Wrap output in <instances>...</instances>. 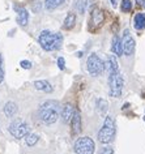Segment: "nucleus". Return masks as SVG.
I'll use <instances>...</instances> for the list:
<instances>
[{"mask_svg":"<svg viewBox=\"0 0 145 154\" xmlns=\"http://www.w3.org/2000/svg\"><path fill=\"white\" fill-rule=\"evenodd\" d=\"M34 88H35L37 90H41V91H45V93H51L52 90H54V88L48 81H46V80H38V81L34 82Z\"/></svg>","mask_w":145,"mask_h":154,"instance_id":"12","label":"nucleus"},{"mask_svg":"<svg viewBox=\"0 0 145 154\" xmlns=\"http://www.w3.org/2000/svg\"><path fill=\"white\" fill-rule=\"evenodd\" d=\"M144 122H145V114H144Z\"/></svg>","mask_w":145,"mask_h":154,"instance_id":"32","label":"nucleus"},{"mask_svg":"<svg viewBox=\"0 0 145 154\" xmlns=\"http://www.w3.org/2000/svg\"><path fill=\"white\" fill-rule=\"evenodd\" d=\"M105 63L97 54H91L86 60V69L90 76H100L105 72Z\"/></svg>","mask_w":145,"mask_h":154,"instance_id":"5","label":"nucleus"},{"mask_svg":"<svg viewBox=\"0 0 145 154\" xmlns=\"http://www.w3.org/2000/svg\"><path fill=\"white\" fill-rule=\"evenodd\" d=\"M103 20H105L103 12H102L100 8H94L91 11V25H94L95 28H98V26H101Z\"/></svg>","mask_w":145,"mask_h":154,"instance_id":"10","label":"nucleus"},{"mask_svg":"<svg viewBox=\"0 0 145 154\" xmlns=\"http://www.w3.org/2000/svg\"><path fill=\"white\" fill-rule=\"evenodd\" d=\"M135 39H133L132 34L129 33L128 29L124 30L123 33V38H122V47H123V52L124 55L131 56L133 52H135Z\"/></svg>","mask_w":145,"mask_h":154,"instance_id":"8","label":"nucleus"},{"mask_svg":"<svg viewBox=\"0 0 145 154\" xmlns=\"http://www.w3.org/2000/svg\"><path fill=\"white\" fill-rule=\"evenodd\" d=\"M76 7L79 8V12L80 13H84V11H85V4H84V0H77V4Z\"/></svg>","mask_w":145,"mask_h":154,"instance_id":"23","label":"nucleus"},{"mask_svg":"<svg viewBox=\"0 0 145 154\" xmlns=\"http://www.w3.org/2000/svg\"><path fill=\"white\" fill-rule=\"evenodd\" d=\"M75 153L76 154H94L95 144L90 137H80L75 142Z\"/></svg>","mask_w":145,"mask_h":154,"instance_id":"6","label":"nucleus"},{"mask_svg":"<svg viewBox=\"0 0 145 154\" xmlns=\"http://www.w3.org/2000/svg\"><path fill=\"white\" fill-rule=\"evenodd\" d=\"M20 65H21V68H24V69H30V68H32V63H30L29 60L20 61Z\"/></svg>","mask_w":145,"mask_h":154,"instance_id":"24","label":"nucleus"},{"mask_svg":"<svg viewBox=\"0 0 145 154\" xmlns=\"http://www.w3.org/2000/svg\"><path fill=\"white\" fill-rule=\"evenodd\" d=\"M38 140H39V136L35 133H28L25 136V142L28 144L29 146H34L38 142Z\"/></svg>","mask_w":145,"mask_h":154,"instance_id":"21","label":"nucleus"},{"mask_svg":"<svg viewBox=\"0 0 145 154\" xmlns=\"http://www.w3.org/2000/svg\"><path fill=\"white\" fill-rule=\"evenodd\" d=\"M115 122L111 116H106L103 125L101 127L100 132H98V141L101 144H110L113 142L114 137H115Z\"/></svg>","mask_w":145,"mask_h":154,"instance_id":"3","label":"nucleus"},{"mask_svg":"<svg viewBox=\"0 0 145 154\" xmlns=\"http://www.w3.org/2000/svg\"><path fill=\"white\" fill-rule=\"evenodd\" d=\"M71 127H72V134H79L81 131V116H80V111L76 110L75 115L71 120Z\"/></svg>","mask_w":145,"mask_h":154,"instance_id":"11","label":"nucleus"},{"mask_svg":"<svg viewBox=\"0 0 145 154\" xmlns=\"http://www.w3.org/2000/svg\"><path fill=\"white\" fill-rule=\"evenodd\" d=\"M75 24H76V14H75L73 12H69V13L67 14L66 20H64L63 28L66 29V30H71V29L75 26Z\"/></svg>","mask_w":145,"mask_h":154,"instance_id":"19","label":"nucleus"},{"mask_svg":"<svg viewBox=\"0 0 145 154\" xmlns=\"http://www.w3.org/2000/svg\"><path fill=\"white\" fill-rule=\"evenodd\" d=\"M17 11V22L21 26H26L29 22V13L25 8H16Z\"/></svg>","mask_w":145,"mask_h":154,"instance_id":"13","label":"nucleus"},{"mask_svg":"<svg viewBox=\"0 0 145 154\" xmlns=\"http://www.w3.org/2000/svg\"><path fill=\"white\" fill-rule=\"evenodd\" d=\"M144 7H145V3H144Z\"/></svg>","mask_w":145,"mask_h":154,"instance_id":"33","label":"nucleus"},{"mask_svg":"<svg viewBox=\"0 0 145 154\" xmlns=\"http://www.w3.org/2000/svg\"><path fill=\"white\" fill-rule=\"evenodd\" d=\"M3 80H4V71H3L2 67H0V84L3 82Z\"/></svg>","mask_w":145,"mask_h":154,"instance_id":"27","label":"nucleus"},{"mask_svg":"<svg viewBox=\"0 0 145 154\" xmlns=\"http://www.w3.org/2000/svg\"><path fill=\"white\" fill-rule=\"evenodd\" d=\"M58 67H59V69H62V71L66 69V60H64V57H59L58 59Z\"/></svg>","mask_w":145,"mask_h":154,"instance_id":"25","label":"nucleus"},{"mask_svg":"<svg viewBox=\"0 0 145 154\" xmlns=\"http://www.w3.org/2000/svg\"><path fill=\"white\" fill-rule=\"evenodd\" d=\"M124 79L120 71L109 73V94L113 98H119L123 91Z\"/></svg>","mask_w":145,"mask_h":154,"instance_id":"4","label":"nucleus"},{"mask_svg":"<svg viewBox=\"0 0 145 154\" xmlns=\"http://www.w3.org/2000/svg\"><path fill=\"white\" fill-rule=\"evenodd\" d=\"M136 2H137V3H139V4H140V5H144L145 0H136Z\"/></svg>","mask_w":145,"mask_h":154,"instance_id":"28","label":"nucleus"},{"mask_svg":"<svg viewBox=\"0 0 145 154\" xmlns=\"http://www.w3.org/2000/svg\"><path fill=\"white\" fill-rule=\"evenodd\" d=\"M95 107H97V112L103 116V115L107 112V110H109V103L103 98H98L97 103H95Z\"/></svg>","mask_w":145,"mask_h":154,"instance_id":"18","label":"nucleus"},{"mask_svg":"<svg viewBox=\"0 0 145 154\" xmlns=\"http://www.w3.org/2000/svg\"><path fill=\"white\" fill-rule=\"evenodd\" d=\"M77 56H79V57H81V56H82V52H81V51L77 52Z\"/></svg>","mask_w":145,"mask_h":154,"instance_id":"31","label":"nucleus"},{"mask_svg":"<svg viewBox=\"0 0 145 154\" xmlns=\"http://www.w3.org/2000/svg\"><path fill=\"white\" fill-rule=\"evenodd\" d=\"M17 111H18V107H17V105L14 102L9 101V102L5 103V106H4V114H5V116L13 118L14 115L17 114Z\"/></svg>","mask_w":145,"mask_h":154,"instance_id":"16","label":"nucleus"},{"mask_svg":"<svg viewBox=\"0 0 145 154\" xmlns=\"http://www.w3.org/2000/svg\"><path fill=\"white\" fill-rule=\"evenodd\" d=\"M2 64H3V57H2V54H0V67H2Z\"/></svg>","mask_w":145,"mask_h":154,"instance_id":"30","label":"nucleus"},{"mask_svg":"<svg viewBox=\"0 0 145 154\" xmlns=\"http://www.w3.org/2000/svg\"><path fill=\"white\" fill-rule=\"evenodd\" d=\"M111 51L115 56H120L123 54V47H122V39H119V37L115 35L113 38L111 42Z\"/></svg>","mask_w":145,"mask_h":154,"instance_id":"14","label":"nucleus"},{"mask_svg":"<svg viewBox=\"0 0 145 154\" xmlns=\"http://www.w3.org/2000/svg\"><path fill=\"white\" fill-rule=\"evenodd\" d=\"M111 4L113 7H116V0H111Z\"/></svg>","mask_w":145,"mask_h":154,"instance_id":"29","label":"nucleus"},{"mask_svg":"<svg viewBox=\"0 0 145 154\" xmlns=\"http://www.w3.org/2000/svg\"><path fill=\"white\" fill-rule=\"evenodd\" d=\"M75 107L71 105V103H66L62 109V118H63V122L64 123H71L72 118L75 115Z\"/></svg>","mask_w":145,"mask_h":154,"instance_id":"9","label":"nucleus"},{"mask_svg":"<svg viewBox=\"0 0 145 154\" xmlns=\"http://www.w3.org/2000/svg\"><path fill=\"white\" fill-rule=\"evenodd\" d=\"M41 47L45 51H55L63 45V35L60 33H52L50 30H43L38 37Z\"/></svg>","mask_w":145,"mask_h":154,"instance_id":"1","label":"nucleus"},{"mask_svg":"<svg viewBox=\"0 0 145 154\" xmlns=\"http://www.w3.org/2000/svg\"><path fill=\"white\" fill-rule=\"evenodd\" d=\"M133 26L137 30L145 29V13H137L133 17Z\"/></svg>","mask_w":145,"mask_h":154,"instance_id":"17","label":"nucleus"},{"mask_svg":"<svg viewBox=\"0 0 145 154\" xmlns=\"http://www.w3.org/2000/svg\"><path fill=\"white\" fill-rule=\"evenodd\" d=\"M29 125H28V123H25L24 120H20V119H17V120H14L12 122L9 124V133L12 134V136L14 138H22V137H25L26 134L29 133Z\"/></svg>","mask_w":145,"mask_h":154,"instance_id":"7","label":"nucleus"},{"mask_svg":"<svg viewBox=\"0 0 145 154\" xmlns=\"http://www.w3.org/2000/svg\"><path fill=\"white\" fill-rule=\"evenodd\" d=\"M63 3H64V0H46L45 7H46V9L52 11V9H56L58 7H60Z\"/></svg>","mask_w":145,"mask_h":154,"instance_id":"20","label":"nucleus"},{"mask_svg":"<svg viewBox=\"0 0 145 154\" xmlns=\"http://www.w3.org/2000/svg\"><path fill=\"white\" fill-rule=\"evenodd\" d=\"M105 67L107 68L109 73L119 71V65H118V60H116L115 55H110V56L107 57V61L105 63ZM106 68H105V69H106Z\"/></svg>","mask_w":145,"mask_h":154,"instance_id":"15","label":"nucleus"},{"mask_svg":"<svg viewBox=\"0 0 145 154\" xmlns=\"http://www.w3.org/2000/svg\"><path fill=\"white\" fill-rule=\"evenodd\" d=\"M39 118L45 124H54L59 118V103L47 101L39 107Z\"/></svg>","mask_w":145,"mask_h":154,"instance_id":"2","label":"nucleus"},{"mask_svg":"<svg viewBox=\"0 0 145 154\" xmlns=\"http://www.w3.org/2000/svg\"><path fill=\"white\" fill-rule=\"evenodd\" d=\"M101 154H114L113 148H103L101 150Z\"/></svg>","mask_w":145,"mask_h":154,"instance_id":"26","label":"nucleus"},{"mask_svg":"<svg viewBox=\"0 0 145 154\" xmlns=\"http://www.w3.org/2000/svg\"><path fill=\"white\" fill-rule=\"evenodd\" d=\"M131 9H132L131 0H122V11L123 12H129Z\"/></svg>","mask_w":145,"mask_h":154,"instance_id":"22","label":"nucleus"}]
</instances>
